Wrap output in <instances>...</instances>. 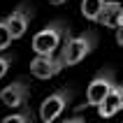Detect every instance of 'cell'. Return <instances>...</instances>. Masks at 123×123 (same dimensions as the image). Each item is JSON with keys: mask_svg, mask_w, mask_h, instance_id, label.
<instances>
[{"mask_svg": "<svg viewBox=\"0 0 123 123\" xmlns=\"http://www.w3.org/2000/svg\"><path fill=\"white\" fill-rule=\"evenodd\" d=\"M0 123H35V114L28 105H23L19 111H12L9 116H5Z\"/></svg>", "mask_w": 123, "mask_h": 123, "instance_id": "10", "label": "cell"}, {"mask_svg": "<svg viewBox=\"0 0 123 123\" xmlns=\"http://www.w3.org/2000/svg\"><path fill=\"white\" fill-rule=\"evenodd\" d=\"M70 35V26L65 21H49L40 33L33 37V51L35 56H56L63 40Z\"/></svg>", "mask_w": 123, "mask_h": 123, "instance_id": "2", "label": "cell"}, {"mask_svg": "<svg viewBox=\"0 0 123 123\" xmlns=\"http://www.w3.org/2000/svg\"><path fill=\"white\" fill-rule=\"evenodd\" d=\"M9 44H12V35H9V30H7L5 21H0V51L9 49Z\"/></svg>", "mask_w": 123, "mask_h": 123, "instance_id": "12", "label": "cell"}, {"mask_svg": "<svg viewBox=\"0 0 123 123\" xmlns=\"http://www.w3.org/2000/svg\"><path fill=\"white\" fill-rule=\"evenodd\" d=\"M72 98H74V91L68 88V86L56 88L54 93H49V95L42 100V105H40V118H42V123H54L56 118H61V114L70 107Z\"/></svg>", "mask_w": 123, "mask_h": 123, "instance_id": "3", "label": "cell"}, {"mask_svg": "<svg viewBox=\"0 0 123 123\" xmlns=\"http://www.w3.org/2000/svg\"><path fill=\"white\" fill-rule=\"evenodd\" d=\"M63 123H86V118L81 116V114H74V116H70V118H65Z\"/></svg>", "mask_w": 123, "mask_h": 123, "instance_id": "14", "label": "cell"}, {"mask_svg": "<svg viewBox=\"0 0 123 123\" xmlns=\"http://www.w3.org/2000/svg\"><path fill=\"white\" fill-rule=\"evenodd\" d=\"M105 2L107 0H81V16L88 21H95L100 9L105 7Z\"/></svg>", "mask_w": 123, "mask_h": 123, "instance_id": "11", "label": "cell"}, {"mask_svg": "<svg viewBox=\"0 0 123 123\" xmlns=\"http://www.w3.org/2000/svg\"><path fill=\"white\" fill-rule=\"evenodd\" d=\"M116 30V44H123V26L121 28H114Z\"/></svg>", "mask_w": 123, "mask_h": 123, "instance_id": "15", "label": "cell"}, {"mask_svg": "<svg viewBox=\"0 0 123 123\" xmlns=\"http://www.w3.org/2000/svg\"><path fill=\"white\" fill-rule=\"evenodd\" d=\"M28 100H30V86L26 84V79H14L0 91V102L9 109H21L23 105H28Z\"/></svg>", "mask_w": 123, "mask_h": 123, "instance_id": "5", "label": "cell"}, {"mask_svg": "<svg viewBox=\"0 0 123 123\" xmlns=\"http://www.w3.org/2000/svg\"><path fill=\"white\" fill-rule=\"evenodd\" d=\"M47 2H49V5H56V7H58V5H65L68 0H47Z\"/></svg>", "mask_w": 123, "mask_h": 123, "instance_id": "16", "label": "cell"}, {"mask_svg": "<svg viewBox=\"0 0 123 123\" xmlns=\"http://www.w3.org/2000/svg\"><path fill=\"white\" fill-rule=\"evenodd\" d=\"M12 56H5V54H0V79L9 72V68H12Z\"/></svg>", "mask_w": 123, "mask_h": 123, "instance_id": "13", "label": "cell"}, {"mask_svg": "<svg viewBox=\"0 0 123 123\" xmlns=\"http://www.w3.org/2000/svg\"><path fill=\"white\" fill-rule=\"evenodd\" d=\"M121 109H123V91H121V86L116 84V86L105 95V100L98 105V116L107 121V118L116 116Z\"/></svg>", "mask_w": 123, "mask_h": 123, "instance_id": "9", "label": "cell"}, {"mask_svg": "<svg viewBox=\"0 0 123 123\" xmlns=\"http://www.w3.org/2000/svg\"><path fill=\"white\" fill-rule=\"evenodd\" d=\"M63 63L56 56H35L33 61H30V72H33L37 79H54L56 74H61L63 72Z\"/></svg>", "mask_w": 123, "mask_h": 123, "instance_id": "7", "label": "cell"}, {"mask_svg": "<svg viewBox=\"0 0 123 123\" xmlns=\"http://www.w3.org/2000/svg\"><path fill=\"white\" fill-rule=\"evenodd\" d=\"M95 47H98V35L95 33H81V35L70 33L63 40L61 49H58V58H61L63 68H72L77 63H81Z\"/></svg>", "mask_w": 123, "mask_h": 123, "instance_id": "1", "label": "cell"}, {"mask_svg": "<svg viewBox=\"0 0 123 123\" xmlns=\"http://www.w3.org/2000/svg\"><path fill=\"white\" fill-rule=\"evenodd\" d=\"M30 19H33V7L28 5V2H21L7 19H2L5 26H7V30H9V35H12V42L21 40V37L26 35L28 26H30Z\"/></svg>", "mask_w": 123, "mask_h": 123, "instance_id": "6", "label": "cell"}, {"mask_svg": "<svg viewBox=\"0 0 123 123\" xmlns=\"http://www.w3.org/2000/svg\"><path fill=\"white\" fill-rule=\"evenodd\" d=\"M116 86V77H114V70H100L93 79L86 86V105H79L77 109H84V107H98V105L105 100V95L109 93L111 88Z\"/></svg>", "mask_w": 123, "mask_h": 123, "instance_id": "4", "label": "cell"}, {"mask_svg": "<svg viewBox=\"0 0 123 123\" xmlns=\"http://www.w3.org/2000/svg\"><path fill=\"white\" fill-rule=\"evenodd\" d=\"M95 21L100 26H105V28H111V30L114 28H121L123 26V5L116 2V0H107Z\"/></svg>", "mask_w": 123, "mask_h": 123, "instance_id": "8", "label": "cell"}]
</instances>
